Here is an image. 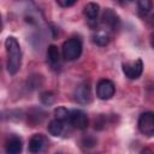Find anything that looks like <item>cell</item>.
Wrapping results in <instances>:
<instances>
[{
  "instance_id": "cell-1",
  "label": "cell",
  "mask_w": 154,
  "mask_h": 154,
  "mask_svg": "<svg viewBox=\"0 0 154 154\" xmlns=\"http://www.w3.org/2000/svg\"><path fill=\"white\" fill-rule=\"evenodd\" d=\"M7 53V71L10 75H16L22 64V51L16 37L8 36L5 41Z\"/></svg>"
},
{
  "instance_id": "cell-2",
  "label": "cell",
  "mask_w": 154,
  "mask_h": 154,
  "mask_svg": "<svg viewBox=\"0 0 154 154\" xmlns=\"http://www.w3.org/2000/svg\"><path fill=\"white\" fill-rule=\"evenodd\" d=\"M61 53L65 60H76L82 53V42L79 38L72 37L64 42Z\"/></svg>"
},
{
  "instance_id": "cell-3",
  "label": "cell",
  "mask_w": 154,
  "mask_h": 154,
  "mask_svg": "<svg viewBox=\"0 0 154 154\" xmlns=\"http://www.w3.org/2000/svg\"><path fill=\"white\" fill-rule=\"evenodd\" d=\"M138 130L142 135L147 137L154 136V112H144L140 116L138 122Z\"/></svg>"
},
{
  "instance_id": "cell-4",
  "label": "cell",
  "mask_w": 154,
  "mask_h": 154,
  "mask_svg": "<svg viewBox=\"0 0 154 154\" xmlns=\"http://www.w3.org/2000/svg\"><path fill=\"white\" fill-rule=\"evenodd\" d=\"M122 70L125 77L129 79H137L143 71V63L141 59H136L134 61H126L122 64Z\"/></svg>"
},
{
  "instance_id": "cell-5",
  "label": "cell",
  "mask_w": 154,
  "mask_h": 154,
  "mask_svg": "<svg viewBox=\"0 0 154 154\" xmlns=\"http://www.w3.org/2000/svg\"><path fill=\"white\" fill-rule=\"evenodd\" d=\"M116 91V87L109 79H101L96 85V96L100 100H109Z\"/></svg>"
},
{
  "instance_id": "cell-6",
  "label": "cell",
  "mask_w": 154,
  "mask_h": 154,
  "mask_svg": "<svg viewBox=\"0 0 154 154\" xmlns=\"http://www.w3.org/2000/svg\"><path fill=\"white\" fill-rule=\"evenodd\" d=\"M69 123L73 128L79 129V130H83V129H85L88 126V117L81 109H72V111H70Z\"/></svg>"
},
{
  "instance_id": "cell-7",
  "label": "cell",
  "mask_w": 154,
  "mask_h": 154,
  "mask_svg": "<svg viewBox=\"0 0 154 154\" xmlns=\"http://www.w3.org/2000/svg\"><path fill=\"white\" fill-rule=\"evenodd\" d=\"M73 99H75V101H77L78 103H82V105L90 102V99H91L90 87L87 83H82V84L77 85L73 90Z\"/></svg>"
},
{
  "instance_id": "cell-8",
  "label": "cell",
  "mask_w": 154,
  "mask_h": 154,
  "mask_svg": "<svg viewBox=\"0 0 154 154\" xmlns=\"http://www.w3.org/2000/svg\"><path fill=\"white\" fill-rule=\"evenodd\" d=\"M46 144H47L46 137L43 135H41V134H35L29 141V152L32 153V154L40 153V152L43 150Z\"/></svg>"
},
{
  "instance_id": "cell-9",
  "label": "cell",
  "mask_w": 154,
  "mask_h": 154,
  "mask_svg": "<svg viewBox=\"0 0 154 154\" xmlns=\"http://www.w3.org/2000/svg\"><path fill=\"white\" fill-rule=\"evenodd\" d=\"M101 19H102V23L111 29H117L119 25V17L112 8H106L102 13Z\"/></svg>"
},
{
  "instance_id": "cell-10",
  "label": "cell",
  "mask_w": 154,
  "mask_h": 154,
  "mask_svg": "<svg viewBox=\"0 0 154 154\" xmlns=\"http://www.w3.org/2000/svg\"><path fill=\"white\" fill-rule=\"evenodd\" d=\"M22 140L17 136H12L6 142V153L8 154H18L22 152Z\"/></svg>"
},
{
  "instance_id": "cell-11",
  "label": "cell",
  "mask_w": 154,
  "mask_h": 154,
  "mask_svg": "<svg viewBox=\"0 0 154 154\" xmlns=\"http://www.w3.org/2000/svg\"><path fill=\"white\" fill-rule=\"evenodd\" d=\"M99 12H100V6L95 2H89L84 6V10H83V13L84 16L89 19V20H94L97 18L99 16Z\"/></svg>"
},
{
  "instance_id": "cell-12",
  "label": "cell",
  "mask_w": 154,
  "mask_h": 154,
  "mask_svg": "<svg viewBox=\"0 0 154 154\" xmlns=\"http://www.w3.org/2000/svg\"><path fill=\"white\" fill-rule=\"evenodd\" d=\"M47 129H48V132L51 135H53V136H60L63 134V130H64V122L54 118L53 120L49 122Z\"/></svg>"
},
{
  "instance_id": "cell-13",
  "label": "cell",
  "mask_w": 154,
  "mask_h": 154,
  "mask_svg": "<svg viewBox=\"0 0 154 154\" xmlns=\"http://www.w3.org/2000/svg\"><path fill=\"white\" fill-rule=\"evenodd\" d=\"M47 58H48V60H49V63L52 65L59 64V61H60V53H59L57 46L51 45L48 47V49H47Z\"/></svg>"
},
{
  "instance_id": "cell-14",
  "label": "cell",
  "mask_w": 154,
  "mask_h": 154,
  "mask_svg": "<svg viewBox=\"0 0 154 154\" xmlns=\"http://www.w3.org/2000/svg\"><path fill=\"white\" fill-rule=\"evenodd\" d=\"M91 40L94 43H96L97 46H106L109 41L108 38V35L103 31H95L91 36Z\"/></svg>"
},
{
  "instance_id": "cell-15",
  "label": "cell",
  "mask_w": 154,
  "mask_h": 154,
  "mask_svg": "<svg viewBox=\"0 0 154 154\" xmlns=\"http://www.w3.org/2000/svg\"><path fill=\"white\" fill-rule=\"evenodd\" d=\"M137 7H138V12L142 16H144L149 13L150 10L153 8V2L152 0H137Z\"/></svg>"
},
{
  "instance_id": "cell-16",
  "label": "cell",
  "mask_w": 154,
  "mask_h": 154,
  "mask_svg": "<svg viewBox=\"0 0 154 154\" xmlns=\"http://www.w3.org/2000/svg\"><path fill=\"white\" fill-rule=\"evenodd\" d=\"M69 116H70V111H67L65 107H57L54 109V117L61 122L69 120Z\"/></svg>"
},
{
  "instance_id": "cell-17",
  "label": "cell",
  "mask_w": 154,
  "mask_h": 154,
  "mask_svg": "<svg viewBox=\"0 0 154 154\" xmlns=\"http://www.w3.org/2000/svg\"><path fill=\"white\" fill-rule=\"evenodd\" d=\"M41 101L45 103V105H51L54 102V96L51 91H46V93H42L41 95Z\"/></svg>"
},
{
  "instance_id": "cell-18",
  "label": "cell",
  "mask_w": 154,
  "mask_h": 154,
  "mask_svg": "<svg viewBox=\"0 0 154 154\" xmlns=\"http://www.w3.org/2000/svg\"><path fill=\"white\" fill-rule=\"evenodd\" d=\"M55 1L61 7H70L76 2V0H55Z\"/></svg>"
},
{
  "instance_id": "cell-19",
  "label": "cell",
  "mask_w": 154,
  "mask_h": 154,
  "mask_svg": "<svg viewBox=\"0 0 154 154\" xmlns=\"http://www.w3.org/2000/svg\"><path fill=\"white\" fill-rule=\"evenodd\" d=\"M150 46L154 48V34H152V36H150Z\"/></svg>"
},
{
  "instance_id": "cell-20",
  "label": "cell",
  "mask_w": 154,
  "mask_h": 154,
  "mask_svg": "<svg viewBox=\"0 0 154 154\" xmlns=\"http://www.w3.org/2000/svg\"><path fill=\"white\" fill-rule=\"evenodd\" d=\"M150 23H152V25H154V14L150 17Z\"/></svg>"
}]
</instances>
